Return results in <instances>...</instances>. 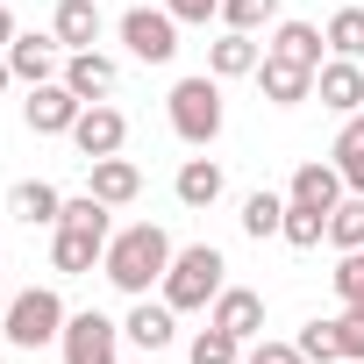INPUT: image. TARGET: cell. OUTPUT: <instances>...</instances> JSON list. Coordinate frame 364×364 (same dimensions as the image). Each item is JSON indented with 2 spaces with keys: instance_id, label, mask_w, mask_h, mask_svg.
I'll return each mask as SVG.
<instances>
[{
  "instance_id": "obj_28",
  "label": "cell",
  "mask_w": 364,
  "mask_h": 364,
  "mask_svg": "<svg viewBox=\"0 0 364 364\" xmlns=\"http://www.w3.org/2000/svg\"><path fill=\"white\" fill-rule=\"evenodd\" d=\"M236 350H243V343H236L229 328H215V321L193 336V364H236Z\"/></svg>"
},
{
  "instance_id": "obj_5",
  "label": "cell",
  "mask_w": 364,
  "mask_h": 364,
  "mask_svg": "<svg viewBox=\"0 0 364 364\" xmlns=\"http://www.w3.org/2000/svg\"><path fill=\"white\" fill-rule=\"evenodd\" d=\"M122 43H129V58H143V65H171V58H178V15H171V8H129V15H122Z\"/></svg>"
},
{
  "instance_id": "obj_29",
  "label": "cell",
  "mask_w": 364,
  "mask_h": 364,
  "mask_svg": "<svg viewBox=\"0 0 364 364\" xmlns=\"http://www.w3.org/2000/svg\"><path fill=\"white\" fill-rule=\"evenodd\" d=\"M300 357H307V364H328V357H343V343H336V321H307V328H300Z\"/></svg>"
},
{
  "instance_id": "obj_2",
  "label": "cell",
  "mask_w": 364,
  "mask_h": 364,
  "mask_svg": "<svg viewBox=\"0 0 364 364\" xmlns=\"http://www.w3.org/2000/svg\"><path fill=\"white\" fill-rule=\"evenodd\" d=\"M222 250L215 243H193V250H171V272H164V307H208L222 293Z\"/></svg>"
},
{
  "instance_id": "obj_19",
  "label": "cell",
  "mask_w": 364,
  "mask_h": 364,
  "mask_svg": "<svg viewBox=\"0 0 364 364\" xmlns=\"http://www.w3.org/2000/svg\"><path fill=\"white\" fill-rule=\"evenodd\" d=\"M65 86H72L79 100H100V93H114V65H107L100 50H72V65H65Z\"/></svg>"
},
{
  "instance_id": "obj_26",
  "label": "cell",
  "mask_w": 364,
  "mask_h": 364,
  "mask_svg": "<svg viewBox=\"0 0 364 364\" xmlns=\"http://www.w3.org/2000/svg\"><path fill=\"white\" fill-rule=\"evenodd\" d=\"M243 229H250L257 243L279 236V229H286V200H279V193H250V200H243Z\"/></svg>"
},
{
  "instance_id": "obj_24",
  "label": "cell",
  "mask_w": 364,
  "mask_h": 364,
  "mask_svg": "<svg viewBox=\"0 0 364 364\" xmlns=\"http://www.w3.org/2000/svg\"><path fill=\"white\" fill-rule=\"evenodd\" d=\"M328 243L336 250H364V193H350V200L328 208Z\"/></svg>"
},
{
  "instance_id": "obj_3",
  "label": "cell",
  "mask_w": 364,
  "mask_h": 364,
  "mask_svg": "<svg viewBox=\"0 0 364 364\" xmlns=\"http://www.w3.org/2000/svg\"><path fill=\"white\" fill-rule=\"evenodd\" d=\"M171 129L186 136V143H215V136H222V86H215L208 72L171 86Z\"/></svg>"
},
{
  "instance_id": "obj_33",
  "label": "cell",
  "mask_w": 364,
  "mask_h": 364,
  "mask_svg": "<svg viewBox=\"0 0 364 364\" xmlns=\"http://www.w3.org/2000/svg\"><path fill=\"white\" fill-rule=\"evenodd\" d=\"M164 8H171L178 22H208V15H222V0H164Z\"/></svg>"
},
{
  "instance_id": "obj_8",
  "label": "cell",
  "mask_w": 364,
  "mask_h": 364,
  "mask_svg": "<svg viewBox=\"0 0 364 364\" xmlns=\"http://www.w3.org/2000/svg\"><path fill=\"white\" fill-rule=\"evenodd\" d=\"M122 136H129V122H122L114 107H79V122H72V143H79L86 164H93V157H114Z\"/></svg>"
},
{
  "instance_id": "obj_4",
  "label": "cell",
  "mask_w": 364,
  "mask_h": 364,
  "mask_svg": "<svg viewBox=\"0 0 364 364\" xmlns=\"http://www.w3.org/2000/svg\"><path fill=\"white\" fill-rule=\"evenodd\" d=\"M50 336H65V300H58L50 286H29V293H15V300H8V343H22V350H43Z\"/></svg>"
},
{
  "instance_id": "obj_34",
  "label": "cell",
  "mask_w": 364,
  "mask_h": 364,
  "mask_svg": "<svg viewBox=\"0 0 364 364\" xmlns=\"http://www.w3.org/2000/svg\"><path fill=\"white\" fill-rule=\"evenodd\" d=\"M336 343H343V357H364V321L343 314V321H336Z\"/></svg>"
},
{
  "instance_id": "obj_1",
  "label": "cell",
  "mask_w": 364,
  "mask_h": 364,
  "mask_svg": "<svg viewBox=\"0 0 364 364\" xmlns=\"http://www.w3.org/2000/svg\"><path fill=\"white\" fill-rule=\"evenodd\" d=\"M100 264H107V279H114L122 293H136V300H143V293H150V279H164V272H171V236H164L157 222H136V229H122V236L107 243V257H100Z\"/></svg>"
},
{
  "instance_id": "obj_13",
  "label": "cell",
  "mask_w": 364,
  "mask_h": 364,
  "mask_svg": "<svg viewBox=\"0 0 364 364\" xmlns=\"http://www.w3.org/2000/svg\"><path fill=\"white\" fill-rule=\"evenodd\" d=\"M143 193V171L129 164V157H93V200H107V208H129Z\"/></svg>"
},
{
  "instance_id": "obj_36",
  "label": "cell",
  "mask_w": 364,
  "mask_h": 364,
  "mask_svg": "<svg viewBox=\"0 0 364 364\" xmlns=\"http://www.w3.org/2000/svg\"><path fill=\"white\" fill-rule=\"evenodd\" d=\"M8 79H15V65H8V58H0V93H8Z\"/></svg>"
},
{
  "instance_id": "obj_32",
  "label": "cell",
  "mask_w": 364,
  "mask_h": 364,
  "mask_svg": "<svg viewBox=\"0 0 364 364\" xmlns=\"http://www.w3.org/2000/svg\"><path fill=\"white\" fill-rule=\"evenodd\" d=\"M250 364H307V357H300V343H257Z\"/></svg>"
},
{
  "instance_id": "obj_20",
  "label": "cell",
  "mask_w": 364,
  "mask_h": 364,
  "mask_svg": "<svg viewBox=\"0 0 364 364\" xmlns=\"http://www.w3.org/2000/svg\"><path fill=\"white\" fill-rule=\"evenodd\" d=\"M264 58H286V65L321 72V36H314L307 22H279V36H272V50H264Z\"/></svg>"
},
{
  "instance_id": "obj_16",
  "label": "cell",
  "mask_w": 364,
  "mask_h": 364,
  "mask_svg": "<svg viewBox=\"0 0 364 364\" xmlns=\"http://www.w3.org/2000/svg\"><path fill=\"white\" fill-rule=\"evenodd\" d=\"M257 86H264V100L293 107V100L314 93V72H307V65H286V58H264V65H257Z\"/></svg>"
},
{
  "instance_id": "obj_22",
  "label": "cell",
  "mask_w": 364,
  "mask_h": 364,
  "mask_svg": "<svg viewBox=\"0 0 364 364\" xmlns=\"http://www.w3.org/2000/svg\"><path fill=\"white\" fill-rule=\"evenodd\" d=\"M336 171H343L350 193H364V114L343 122V136H336Z\"/></svg>"
},
{
  "instance_id": "obj_35",
  "label": "cell",
  "mask_w": 364,
  "mask_h": 364,
  "mask_svg": "<svg viewBox=\"0 0 364 364\" xmlns=\"http://www.w3.org/2000/svg\"><path fill=\"white\" fill-rule=\"evenodd\" d=\"M0 43H15V22H8V8H0Z\"/></svg>"
},
{
  "instance_id": "obj_15",
  "label": "cell",
  "mask_w": 364,
  "mask_h": 364,
  "mask_svg": "<svg viewBox=\"0 0 364 364\" xmlns=\"http://www.w3.org/2000/svg\"><path fill=\"white\" fill-rule=\"evenodd\" d=\"M58 36H15L8 43V65H15V79H29V86H43L50 72H58Z\"/></svg>"
},
{
  "instance_id": "obj_31",
  "label": "cell",
  "mask_w": 364,
  "mask_h": 364,
  "mask_svg": "<svg viewBox=\"0 0 364 364\" xmlns=\"http://www.w3.org/2000/svg\"><path fill=\"white\" fill-rule=\"evenodd\" d=\"M336 293H343V300H364V250H343V264H336Z\"/></svg>"
},
{
  "instance_id": "obj_12",
  "label": "cell",
  "mask_w": 364,
  "mask_h": 364,
  "mask_svg": "<svg viewBox=\"0 0 364 364\" xmlns=\"http://www.w3.org/2000/svg\"><path fill=\"white\" fill-rule=\"evenodd\" d=\"M93 257H107V236H93V229H65V222H58L50 264H58L65 279H79V272H93Z\"/></svg>"
},
{
  "instance_id": "obj_14",
  "label": "cell",
  "mask_w": 364,
  "mask_h": 364,
  "mask_svg": "<svg viewBox=\"0 0 364 364\" xmlns=\"http://www.w3.org/2000/svg\"><path fill=\"white\" fill-rule=\"evenodd\" d=\"M50 36H58L65 50H93V43H100V8H93V0H58Z\"/></svg>"
},
{
  "instance_id": "obj_6",
  "label": "cell",
  "mask_w": 364,
  "mask_h": 364,
  "mask_svg": "<svg viewBox=\"0 0 364 364\" xmlns=\"http://www.w3.org/2000/svg\"><path fill=\"white\" fill-rule=\"evenodd\" d=\"M79 107H86V100H79L65 79H43V86H29V100H22V114H29V129H36V136H72Z\"/></svg>"
},
{
  "instance_id": "obj_27",
  "label": "cell",
  "mask_w": 364,
  "mask_h": 364,
  "mask_svg": "<svg viewBox=\"0 0 364 364\" xmlns=\"http://www.w3.org/2000/svg\"><path fill=\"white\" fill-rule=\"evenodd\" d=\"M328 50H336V58H364V8H343V15L328 22Z\"/></svg>"
},
{
  "instance_id": "obj_21",
  "label": "cell",
  "mask_w": 364,
  "mask_h": 364,
  "mask_svg": "<svg viewBox=\"0 0 364 364\" xmlns=\"http://www.w3.org/2000/svg\"><path fill=\"white\" fill-rule=\"evenodd\" d=\"M178 200H186V208H215L222 200V164H208V157L178 164Z\"/></svg>"
},
{
  "instance_id": "obj_11",
  "label": "cell",
  "mask_w": 364,
  "mask_h": 364,
  "mask_svg": "<svg viewBox=\"0 0 364 364\" xmlns=\"http://www.w3.org/2000/svg\"><path fill=\"white\" fill-rule=\"evenodd\" d=\"M215 328H229L236 343H250V336L264 328V300L243 293V286H222V293H215Z\"/></svg>"
},
{
  "instance_id": "obj_9",
  "label": "cell",
  "mask_w": 364,
  "mask_h": 364,
  "mask_svg": "<svg viewBox=\"0 0 364 364\" xmlns=\"http://www.w3.org/2000/svg\"><path fill=\"white\" fill-rule=\"evenodd\" d=\"M314 93H321V107H336V114H357V107H364V72H357V58H336V65H321V72H314Z\"/></svg>"
},
{
  "instance_id": "obj_37",
  "label": "cell",
  "mask_w": 364,
  "mask_h": 364,
  "mask_svg": "<svg viewBox=\"0 0 364 364\" xmlns=\"http://www.w3.org/2000/svg\"><path fill=\"white\" fill-rule=\"evenodd\" d=\"M0 307H8V293H0Z\"/></svg>"
},
{
  "instance_id": "obj_25",
  "label": "cell",
  "mask_w": 364,
  "mask_h": 364,
  "mask_svg": "<svg viewBox=\"0 0 364 364\" xmlns=\"http://www.w3.org/2000/svg\"><path fill=\"white\" fill-rule=\"evenodd\" d=\"M279 236H286L293 250H314V243L328 236V215H321V208H300V200H286V229H279Z\"/></svg>"
},
{
  "instance_id": "obj_18",
  "label": "cell",
  "mask_w": 364,
  "mask_h": 364,
  "mask_svg": "<svg viewBox=\"0 0 364 364\" xmlns=\"http://www.w3.org/2000/svg\"><path fill=\"white\" fill-rule=\"evenodd\" d=\"M208 65H215V79H243V72H257L264 58H257V36H250V29H229V36L208 50Z\"/></svg>"
},
{
  "instance_id": "obj_7",
  "label": "cell",
  "mask_w": 364,
  "mask_h": 364,
  "mask_svg": "<svg viewBox=\"0 0 364 364\" xmlns=\"http://www.w3.org/2000/svg\"><path fill=\"white\" fill-rule=\"evenodd\" d=\"M65 364H114V321L100 307L65 314Z\"/></svg>"
},
{
  "instance_id": "obj_10",
  "label": "cell",
  "mask_w": 364,
  "mask_h": 364,
  "mask_svg": "<svg viewBox=\"0 0 364 364\" xmlns=\"http://www.w3.org/2000/svg\"><path fill=\"white\" fill-rule=\"evenodd\" d=\"M8 215H15V222H29V229H58L65 200H58V186H50V178H22V186L8 193Z\"/></svg>"
},
{
  "instance_id": "obj_23",
  "label": "cell",
  "mask_w": 364,
  "mask_h": 364,
  "mask_svg": "<svg viewBox=\"0 0 364 364\" xmlns=\"http://www.w3.org/2000/svg\"><path fill=\"white\" fill-rule=\"evenodd\" d=\"M122 328H129V343H136V350H164V343H171V307L136 300V314H129Z\"/></svg>"
},
{
  "instance_id": "obj_30",
  "label": "cell",
  "mask_w": 364,
  "mask_h": 364,
  "mask_svg": "<svg viewBox=\"0 0 364 364\" xmlns=\"http://www.w3.org/2000/svg\"><path fill=\"white\" fill-rule=\"evenodd\" d=\"M272 8H279V0H222L229 29H257V22H272Z\"/></svg>"
},
{
  "instance_id": "obj_17",
  "label": "cell",
  "mask_w": 364,
  "mask_h": 364,
  "mask_svg": "<svg viewBox=\"0 0 364 364\" xmlns=\"http://www.w3.org/2000/svg\"><path fill=\"white\" fill-rule=\"evenodd\" d=\"M293 200L328 215V208L343 200V171H336V164H300V171H293Z\"/></svg>"
}]
</instances>
